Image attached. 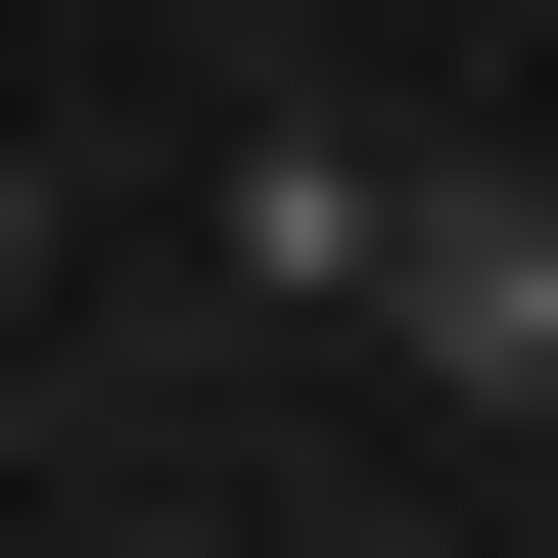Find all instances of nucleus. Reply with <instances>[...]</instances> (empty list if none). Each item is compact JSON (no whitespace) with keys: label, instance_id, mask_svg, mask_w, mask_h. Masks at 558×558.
Here are the masks:
<instances>
[{"label":"nucleus","instance_id":"2","mask_svg":"<svg viewBox=\"0 0 558 558\" xmlns=\"http://www.w3.org/2000/svg\"><path fill=\"white\" fill-rule=\"evenodd\" d=\"M0 279H47V186H0Z\"/></svg>","mask_w":558,"mask_h":558},{"label":"nucleus","instance_id":"1","mask_svg":"<svg viewBox=\"0 0 558 558\" xmlns=\"http://www.w3.org/2000/svg\"><path fill=\"white\" fill-rule=\"evenodd\" d=\"M233 279H279V326H373L418 418H558V186H465V140H373V94L233 140Z\"/></svg>","mask_w":558,"mask_h":558}]
</instances>
